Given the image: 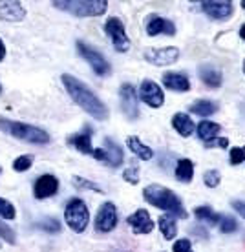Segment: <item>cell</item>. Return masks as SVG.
<instances>
[{
    "label": "cell",
    "mask_w": 245,
    "mask_h": 252,
    "mask_svg": "<svg viewBox=\"0 0 245 252\" xmlns=\"http://www.w3.org/2000/svg\"><path fill=\"white\" fill-rule=\"evenodd\" d=\"M77 51H79V55L92 66V69H94L99 77H105L110 73V64H108V61L101 55L99 51L94 50L92 46L84 44V42L79 40V42H77Z\"/></svg>",
    "instance_id": "6"
},
{
    "label": "cell",
    "mask_w": 245,
    "mask_h": 252,
    "mask_svg": "<svg viewBox=\"0 0 245 252\" xmlns=\"http://www.w3.org/2000/svg\"><path fill=\"white\" fill-rule=\"evenodd\" d=\"M163 84L165 88L172 90V92H189L190 82L183 73H176V71H169L163 75Z\"/></svg>",
    "instance_id": "17"
},
{
    "label": "cell",
    "mask_w": 245,
    "mask_h": 252,
    "mask_svg": "<svg viewBox=\"0 0 245 252\" xmlns=\"http://www.w3.org/2000/svg\"><path fill=\"white\" fill-rule=\"evenodd\" d=\"M146 33L150 37H156L159 33H165V35H176V26L172 24L170 20L159 17V15H150L146 19Z\"/></svg>",
    "instance_id": "15"
},
{
    "label": "cell",
    "mask_w": 245,
    "mask_h": 252,
    "mask_svg": "<svg viewBox=\"0 0 245 252\" xmlns=\"http://www.w3.org/2000/svg\"><path fill=\"white\" fill-rule=\"evenodd\" d=\"M205 145V148H212V146H221V148H227L229 146V139L227 137H214L210 139V141H207V143H203Z\"/></svg>",
    "instance_id": "38"
},
{
    "label": "cell",
    "mask_w": 245,
    "mask_h": 252,
    "mask_svg": "<svg viewBox=\"0 0 245 252\" xmlns=\"http://www.w3.org/2000/svg\"><path fill=\"white\" fill-rule=\"evenodd\" d=\"M231 164L236 166V164L244 163L245 161V146H234L233 150H231Z\"/></svg>",
    "instance_id": "34"
},
{
    "label": "cell",
    "mask_w": 245,
    "mask_h": 252,
    "mask_svg": "<svg viewBox=\"0 0 245 252\" xmlns=\"http://www.w3.org/2000/svg\"><path fill=\"white\" fill-rule=\"evenodd\" d=\"M0 238L4 241H7V243H11V245L17 241V236L13 232V228L7 227L6 223H0ZM0 247H2V241H0Z\"/></svg>",
    "instance_id": "33"
},
{
    "label": "cell",
    "mask_w": 245,
    "mask_h": 252,
    "mask_svg": "<svg viewBox=\"0 0 245 252\" xmlns=\"http://www.w3.org/2000/svg\"><path fill=\"white\" fill-rule=\"evenodd\" d=\"M194 216L198 218L200 221H203V223H207V225H218L221 220V216L220 214H216L212 208L210 207H198L194 208Z\"/></svg>",
    "instance_id": "27"
},
{
    "label": "cell",
    "mask_w": 245,
    "mask_h": 252,
    "mask_svg": "<svg viewBox=\"0 0 245 252\" xmlns=\"http://www.w3.org/2000/svg\"><path fill=\"white\" fill-rule=\"evenodd\" d=\"M177 59H179V50L176 46H167V48L145 51V61L154 64V66H170V64L177 63Z\"/></svg>",
    "instance_id": "10"
},
{
    "label": "cell",
    "mask_w": 245,
    "mask_h": 252,
    "mask_svg": "<svg viewBox=\"0 0 245 252\" xmlns=\"http://www.w3.org/2000/svg\"><path fill=\"white\" fill-rule=\"evenodd\" d=\"M0 130L6 132L7 135H11V137L26 141V143H33V145H48L51 139L50 133L44 132L42 128L4 119V117H0Z\"/></svg>",
    "instance_id": "3"
},
{
    "label": "cell",
    "mask_w": 245,
    "mask_h": 252,
    "mask_svg": "<svg viewBox=\"0 0 245 252\" xmlns=\"http://www.w3.org/2000/svg\"><path fill=\"white\" fill-rule=\"evenodd\" d=\"M92 156H94L95 159H99V161H106V154H105L103 148H95V150L92 152Z\"/></svg>",
    "instance_id": "40"
},
{
    "label": "cell",
    "mask_w": 245,
    "mask_h": 252,
    "mask_svg": "<svg viewBox=\"0 0 245 252\" xmlns=\"http://www.w3.org/2000/svg\"><path fill=\"white\" fill-rule=\"evenodd\" d=\"M126 145H128V148H130L139 159H143V161H150V159L154 158V150H152L150 146L143 145L139 137H128Z\"/></svg>",
    "instance_id": "23"
},
{
    "label": "cell",
    "mask_w": 245,
    "mask_h": 252,
    "mask_svg": "<svg viewBox=\"0 0 245 252\" xmlns=\"http://www.w3.org/2000/svg\"><path fill=\"white\" fill-rule=\"evenodd\" d=\"M242 7L245 9V0H242Z\"/></svg>",
    "instance_id": "44"
},
{
    "label": "cell",
    "mask_w": 245,
    "mask_h": 252,
    "mask_svg": "<svg viewBox=\"0 0 245 252\" xmlns=\"http://www.w3.org/2000/svg\"><path fill=\"white\" fill-rule=\"evenodd\" d=\"M172 126H174V130H176L181 137H190L196 130L194 121L190 119L187 114H181V112L172 117Z\"/></svg>",
    "instance_id": "19"
},
{
    "label": "cell",
    "mask_w": 245,
    "mask_h": 252,
    "mask_svg": "<svg viewBox=\"0 0 245 252\" xmlns=\"http://www.w3.org/2000/svg\"><path fill=\"white\" fill-rule=\"evenodd\" d=\"M0 94H2V86H0Z\"/></svg>",
    "instance_id": "46"
},
{
    "label": "cell",
    "mask_w": 245,
    "mask_h": 252,
    "mask_svg": "<svg viewBox=\"0 0 245 252\" xmlns=\"http://www.w3.org/2000/svg\"><path fill=\"white\" fill-rule=\"evenodd\" d=\"M15 207H13V203L6 201V199H2L0 197V218H4V220H13L15 218Z\"/></svg>",
    "instance_id": "31"
},
{
    "label": "cell",
    "mask_w": 245,
    "mask_h": 252,
    "mask_svg": "<svg viewBox=\"0 0 245 252\" xmlns=\"http://www.w3.org/2000/svg\"><path fill=\"white\" fill-rule=\"evenodd\" d=\"M200 77L201 81L205 82L210 88H220L221 82H223V77H221V71L218 68H214L210 64H203L200 68Z\"/></svg>",
    "instance_id": "20"
},
{
    "label": "cell",
    "mask_w": 245,
    "mask_h": 252,
    "mask_svg": "<svg viewBox=\"0 0 245 252\" xmlns=\"http://www.w3.org/2000/svg\"><path fill=\"white\" fill-rule=\"evenodd\" d=\"M119 101L123 114L130 121H136L139 117V102H138V90L132 84H123L119 88Z\"/></svg>",
    "instance_id": "8"
},
{
    "label": "cell",
    "mask_w": 245,
    "mask_h": 252,
    "mask_svg": "<svg viewBox=\"0 0 245 252\" xmlns=\"http://www.w3.org/2000/svg\"><path fill=\"white\" fill-rule=\"evenodd\" d=\"M32 163H33V159L30 158V156H20V158H17L13 161V170L15 172L30 170V168H32Z\"/></svg>",
    "instance_id": "30"
},
{
    "label": "cell",
    "mask_w": 245,
    "mask_h": 252,
    "mask_svg": "<svg viewBox=\"0 0 245 252\" xmlns=\"http://www.w3.org/2000/svg\"><path fill=\"white\" fill-rule=\"evenodd\" d=\"M123 177H125L130 185H138L139 183V168L138 166H130V168H126V170L123 172Z\"/></svg>",
    "instance_id": "36"
},
{
    "label": "cell",
    "mask_w": 245,
    "mask_h": 252,
    "mask_svg": "<svg viewBox=\"0 0 245 252\" xmlns=\"http://www.w3.org/2000/svg\"><path fill=\"white\" fill-rule=\"evenodd\" d=\"M63 84L68 95L73 99V101L79 104V106L86 112L88 115H92L94 119L97 121H106L108 119V108L105 106V102L101 101L99 97L92 92V90L84 84L82 81L75 79L73 75H68V73H64L63 75Z\"/></svg>",
    "instance_id": "1"
},
{
    "label": "cell",
    "mask_w": 245,
    "mask_h": 252,
    "mask_svg": "<svg viewBox=\"0 0 245 252\" xmlns=\"http://www.w3.org/2000/svg\"><path fill=\"white\" fill-rule=\"evenodd\" d=\"M192 114L201 115V117H209L218 112V104L212 101H205V99H200V101L192 102V106L189 108Z\"/></svg>",
    "instance_id": "26"
},
{
    "label": "cell",
    "mask_w": 245,
    "mask_h": 252,
    "mask_svg": "<svg viewBox=\"0 0 245 252\" xmlns=\"http://www.w3.org/2000/svg\"><path fill=\"white\" fill-rule=\"evenodd\" d=\"M117 227V208L113 203H103L99 208V212L95 216V228L99 232H112L113 228Z\"/></svg>",
    "instance_id": "9"
},
{
    "label": "cell",
    "mask_w": 245,
    "mask_h": 252,
    "mask_svg": "<svg viewBox=\"0 0 245 252\" xmlns=\"http://www.w3.org/2000/svg\"><path fill=\"white\" fill-rule=\"evenodd\" d=\"M240 37H242L245 40V24L242 26V28H240Z\"/></svg>",
    "instance_id": "43"
},
{
    "label": "cell",
    "mask_w": 245,
    "mask_h": 252,
    "mask_svg": "<svg viewBox=\"0 0 245 252\" xmlns=\"http://www.w3.org/2000/svg\"><path fill=\"white\" fill-rule=\"evenodd\" d=\"M26 17V9L20 2H0V20L20 22Z\"/></svg>",
    "instance_id": "16"
},
{
    "label": "cell",
    "mask_w": 245,
    "mask_h": 252,
    "mask_svg": "<svg viewBox=\"0 0 245 252\" xmlns=\"http://www.w3.org/2000/svg\"><path fill=\"white\" fill-rule=\"evenodd\" d=\"M190 232L192 234H200L201 238H207V232H205V230H201V228H190Z\"/></svg>",
    "instance_id": "42"
},
{
    "label": "cell",
    "mask_w": 245,
    "mask_h": 252,
    "mask_svg": "<svg viewBox=\"0 0 245 252\" xmlns=\"http://www.w3.org/2000/svg\"><path fill=\"white\" fill-rule=\"evenodd\" d=\"M128 227L132 228L134 234H150L154 230V223H152V218L148 216L146 210L139 208L138 212H134L132 216H128Z\"/></svg>",
    "instance_id": "14"
},
{
    "label": "cell",
    "mask_w": 245,
    "mask_h": 252,
    "mask_svg": "<svg viewBox=\"0 0 245 252\" xmlns=\"http://www.w3.org/2000/svg\"><path fill=\"white\" fill-rule=\"evenodd\" d=\"M68 143L71 146H75L81 154H90V156H92V152H94V148H92V135H90L88 130H86L84 133L71 135V137L68 139Z\"/></svg>",
    "instance_id": "24"
},
{
    "label": "cell",
    "mask_w": 245,
    "mask_h": 252,
    "mask_svg": "<svg viewBox=\"0 0 245 252\" xmlns=\"http://www.w3.org/2000/svg\"><path fill=\"white\" fill-rule=\"evenodd\" d=\"M194 176V163L190 159H181L176 164V179L181 183H190Z\"/></svg>",
    "instance_id": "25"
},
{
    "label": "cell",
    "mask_w": 245,
    "mask_h": 252,
    "mask_svg": "<svg viewBox=\"0 0 245 252\" xmlns=\"http://www.w3.org/2000/svg\"><path fill=\"white\" fill-rule=\"evenodd\" d=\"M51 4L73 17H101L108 9L106 0H55Z\"/></svg>",
    "instance_id": "4"
},
{
    "label": "cell",
    "mask_w": 245,
    "mask_h": 252,
    "mask_svg": "<svg viewBox=\"0 0 245 252\" xmlns=\"http://www.w3.org/2000/svg\"><path fill=\"white\" fill-rule=\"evenodd\" d=\"M218 225H220V230L223 234H231L238 230V221L234 220L233 216H223Z\"/></svg>",
    "instance_id": "28"
},
{
    "label": "cell",
    "mask_w": 245,
    "mask_h": 252,
    "mask_svg": "<svg viewBox=\"0 0 245 252\" xmlns=\"http://www.w3.org/2000/svg\"><path fill=\"white\" fill-rule=\"evenodd\" d=\"M233 208L245 220V201H233Z\"/></svg>",
    "instance_id": "39"
},
{
    "label": "cell",
    "mask_w": 245,
    "mask_h": 252,
    "mask_svg": "<svg viewBox=\"0 0 245 252\" xmlns=\"http://www.w3.org/2000/svg\"><path fill=\"white\" fill-rule=\"evenodd\" d=\"M139 97L141 101L146 102L152 108H161L165 102V94L163 90L159 88V84H156L154 81H143L141 82V88H139Z\"/></svg>",
    "instance_id": "11"
},
{
    "label": "cell",
    "mask_w": 245,
    "mask_h": 252,
    "mask_svg": "<svg viewBox=\"0 0 245 252\" xmlns=\"http://www.w3.org/2000/svg\"><path fill=\"white\" fill-rule=\"evenodd\" d=\"M244 73H245V59H244Z\"/></svg>",
    "instance_id": "45"
},
{
    "label": "cell",
    "mask_w": 245,
    "mask_h": 252,
    "mask_svg": "<svg viewBox=\"0 0 245 252\" xmlns=\"http://www.w3.org/2000/svg\"><path fill=\"white\" fill-rule=\"evenodd\" d=\"M196 130H198V137H200L203 143H207L210 139L218 137V133L221 132V126L212 123V121H201Z\"/></svg>",
    "instance_id": "22"
},
{
    "label": "cell",
    "mask_w": 245,
    "mask_h": 252,
    "mask_svg": "<svg viewBox=\"0 0 245 252\" xmlns=\"http://www.w3.org/2000/svg\"><path fill=\"white\" fill-rule=\"evenodd\" d=\"M38 227L46 230V232H61V223L55 220V218H46L38 223Z\"/></svg>",
    "instance_id": "32"
},
{
    "label": "cell",
    "mask_w": 245,
    "mask_h": 252,
    "mask_svg": "<svg viewBox=\"0 0 245 252\" xmlns=\"http://www.w3.org/2000/svg\"><path fill=\"white\" fill-rule=\"evenodd\" d=\"M64 220H66V225L73 232H84L90 223V212L86 203L79 197L70 199L68 205H66V210H64Z\"/></svg>",
    "instance_id": "5"
},
{
    "label": "cell",
    "mask_w": 245,
    "mask_h": 252,
    "mask_svg": "<svg viewBox=\"0 0 245 252\" xmlns=\"http://www.w3.org/2000/svg\"><path fill=\"white\" fill-rule=\"evenodd\" d=\"M105 32H106L108 37L112 38L115 51L125 53V51L130 50V38H128V35H126L123 22H121L117 17H112V19L106 20V24H105Z\"/></svg>",
    "instance_id": "7"
},
{
    "label": "cell",
    "mask_w": 245,
    "mask_h": 252,
    "mask_svg": "<svg viewBox=\"0 0 245 252\" xmlns=\"http://www.w3.org/2000/svg\"><path fill=\"white\" fill-rule=\"evenodd\" d=\"M73 185H75V187H79V189H90V190H95V192L103 194V189H101L99 185L90 183V181H86L84 177H73Z\"/></svg>",
    "instance_id": "35"
},
{
    "label": "cell",
    "mask_w": 245,
    "mask_h": 252,
    "mask_svg": "<svg viewBox=\"0 0 245 252\" xmlns=\"http://www.w3.org/2000/svg\"><path fill=\"white\" fill-rule=\"evenodd\" d=\"M157 225H159V230L163 234L165 240H174L177 234V225L176 220L172 214H163L159 220H157Z\"/></svg>",
    "instance_id": "21"
},
{
    "label": "cell",
    "mask_w": 245,
    "mask_h": 252,
    "mask_svg": "<svg viewBox=\"0 0 245 252\" xmlns=\"http://www.w3.org/2000/svg\"><path fill=\"white\" fill-rule=\"evenodd\" d=\"M103 145H105V154H106V163L110 164V166H119V164H123V161H125V154H123V150H121V146L117 145V143H113L112 139H105L103 141Z\"/></svg>",
    "instance_id": "18"
},
{
    "label": "cell",
    "mask_w": 245,
    "mask_h": 252,
    "mask_svg": "<svg viewBox=\"0 0 245 252\" xmlns=\"http://www.w3.org/2000/svg\"><path fill=\"white\" fill-rule=\"evenodd\" d=\"M59 190V179L51 174H44L40 176L35 181V187H33V194L37 199H46V197H51V195L57 194Z\"/></svg>",
    "instance_id": "13"
},
{
    "label": "cell",
    "mask_w": 245,
    "mask_h": 252,
    "mask_svg": "<svg viewBox=\"0 0 245 252\" xmlns=\"http://www.w3.org/2000/svg\"><path fill=\"white\" fill-rule=\"evenodd\" d=\"M4 57H6V46H4L2 38H0V63L4 61Z\"/></svg>",
    "instance_id": "41"
},
{
    "label": "cell",
    "mask_w": 245,
    "mask_h": 252,
    "mask_svg": "<svg viewBox=\"0 0 245 252\" xmlns=\"http://www.w3.org/2000/svg\"><path fill=\"white\" fill-rule=\"evenodd\" d=\"M201 9L214 20H225L233 15V2L229 0H203Z\"/></svg>",
    "instance_id": "12"
},
{
    "label": "cell",
    "mask_w": 245,
    "mask_h": 252,
    "mask_svg": "<svg viewBox=\"0 0 245 252\" xmlns=\"http://www.w3.org/2000/svg\"><path fill=\"white\" fill-rule=\"evenodd\" d=\"M172 252H192V245L189 240H177L172 245Z\"/></svg>",
    "instance_id": "37"
},
{
    "label": "cell",
    "mask_w": 245,
    "mask_h": 252,
    "mask_svg": "<svg viewBox=\"0 0 245 252\" xmlns=\"http://www.w3.org/2000/svg\"><path fill=\"white\" fill-rule=\"evenodd\" d=\"M221 181V176L218 170H207L205 174H203V183H205V187H209V189H216L218 185H220Z\"/></svg>",
    "instance_id": "29"
},
{
    "label": "cell",
    "mask_w": 245,
    "mask_h": 252,
    "mask_svg": "<svg viewBox=\"0 0 245 252\" xmlns=\"http://www.w3.org/2000/svg\"><path fill=\"white\" fill-rule=\"evenodd\" d=\"M143 197L146 203H150L152 207L159 210H167V214H172L174 218H187V210L183 207L181 199L176 195L174 190L161 187V185H148L143 190Z\"/></svg>",
    "instance_id": "2"
}]
</instances>
